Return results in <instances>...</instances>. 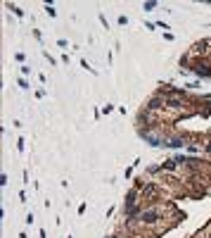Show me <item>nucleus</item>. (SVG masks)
I'll return each instance as SVG.
<instances>
[{"instance_id":"obj_1","label":"nucleus","mask_w":211,"mask_h":238,"mask_svg":"<svg viewBox=\"0 0 211 238\" xmlns=\"http://www.w3.org/2000/svg\"><path fill=\"white\" fill-rule=\"evenodd\" d=\"M142 222H157V212H145V214H142Z\"/></svg>"},{"instance_id":"obj_2","label":"nucleus","mask_w":211,"mask_h":238,"mask_svg":"<svg viewBox=\"0 0 211 238\" xmlns=\"http://www.w3.org/2000/svg\"><path fill=\"white\" fill-rule=\"evenodd\" d=\"M164 145H168V148H180V145H183V141H180V138H173V141L164 143Z\"/></svg>"},{"instance_id":"obj_3","label":"nucleus","mask_w":211,"mask_h":238,"mask_svg":"<svg viewBox=\"0 0 211 238\" xmlns=\"http://www.w3.org/2000/svg\"><path fill=\"white\" fill-rule=\"evenodd\" d=\"M206 150H209V152H211V143H209V145H206Z\"/></svg>"}]
</instances>
